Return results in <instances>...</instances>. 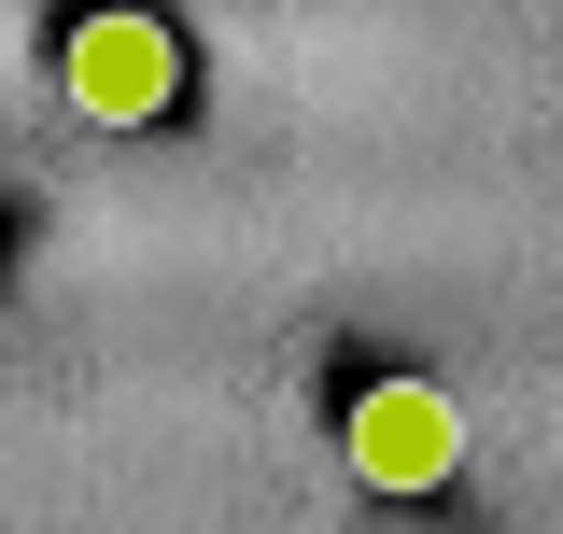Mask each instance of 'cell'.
<instances>
[{
    "mask_svg": "<svg viewBox=\"0 0 563 534\" xmlns=\"http://www.w3.org/2000/svg\"><path fill=\"white\" fill-rule=\"evenodd\" d=\"M339 450L366 492H451V465H465V408H451V380H366L339 422Z\"/></svg>",
    "mask_w": 563,
    "mask_h": 534,
    "instance_id": "cell-2",
    "label": "cell"
},
{
    "mask_svg": "<svg viewBox=\"0 0 563 534\" xmlns=\"http://www.w3.org/2000/svg\"><path fill=\"white\" fill-rule=\"evenodd\" d=\"M57 85H70V113H99V127H155L184 99V43H169V14L99 0V14L57 29Z\"/></svg>",
    "mask_w": 563,
    "mask_h": 534,
    "instance_id": "cell-1",
    "label": "cell"
}]
</instances>
